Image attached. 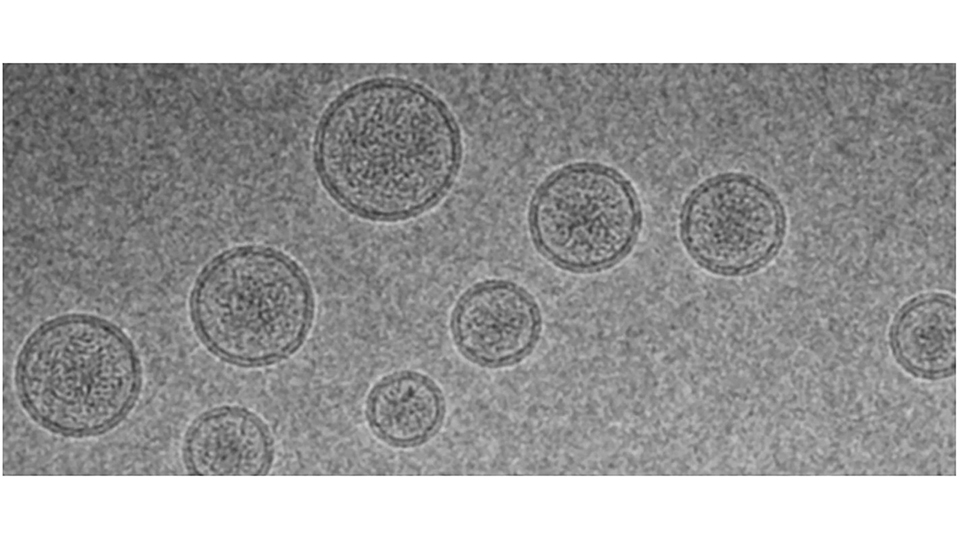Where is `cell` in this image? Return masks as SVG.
Masks as SVG:
<instances>
[{
    "label": "cell",
    "mask_w": 960,
    "mask_h": 540,
    "mask_svg": "<svg viewBox=\"0 0 960 540\" xmlns=\"http://www.w3.org/2000/svg\"><path fill=\"white\" fill-rule=\"evenodd\" d=\"M527 224L536 251L573 274H595L621 263L643 225L639 196L619 170L577 161L548 174L536 187Z\"/></svg>",
    "instance_id": "cell-4"
},
{
    "label": "cell",
    "mask_w": 960,
    "mask_h": 540,
    "mask_svg": "<svg viewBox=\"0 0 960 540\" xmlns=\"http://www.w3.org/2000/svg\"><path fill=\"white\" fill-rule=\"evenodd\" d=\"M21 407L41 428L68 438L103 434L133 410L142 369L129 337L101 317L70 313L38 326L15 363Z\"/></svg>",
    "instance_id": "cell-2"
},
{
    "label": "cell",
    "mask_w": 960,
    "mask_h": 540,
    "mask_svg": "<svg viewBox=\"0 0 960 540\" xmlns=\"http://www.w3.org/2000/svg\"><path fill=\"white\" fill-rule=\"evenodd\" d=\"M317 167L331 195L366 219L402 221L437 206L463 160V139L445 102L406 80L365 82L328 111Z\"/></svg>",
    "instance_id": "cell-1"
},
{
    "label": "cell",
    "mask_w": 960,
    "mask_h": 540,
    "mask_svg": "<svg viewBox=\"0 0 960 540\" xmlns=\"http://www.w3.org/2000/svg\"><path fill=\"white\" fill-rule=\"evenodd\" d=\"M543 330L541 308L515 281L490 278L457 298L449 319L451 340L469 363L485 369L515 366L537 347Z\"/></svg>",
    "instance_id": "cell-6"
},
{
    "label": "cell",
    "mask_w": 960,
    "mask_h": 540,
    "mask_svg": "<svg viewBox=\"0 0 960 540\" xmlns=\"http://www.w3.org/2000/svg\"><path fill=\"white\" fill-rule=\"evenodd\" d=\"M956 307L944 294H928L907 303L892 328L900 362L912 373L937 377L955 367Z\"/></svg>",
    "instance_id": "cell-9"
},
{
    "label": "cell",
    "mask_w": 960,
    "mask_h": 540,
    "mask_svg": "<svg viewBox=\"0 0 960 540\" xmlns=\"http://www.w3.org/2000/svg\"><path fill=\"white\" fill-rule=\"evenodd\" d=\"M181 454L188 473L199 476H262L275 460V439L266 421L236 404L209 408L188 425Z\"/></svg>",
    "instance_id": "cell-7"
},
{
    "label": "cell",
    "mask_w": 960,
    "mask_h": 540,
    "mask_svg": "<svg viewBox=\"0 0 960 540\" xmlns=\"http://www.w3.org/2000/svg\"><path fill=\"white\" fill-rule=\"evenodd\" d=\"M447 402L441 386L428 374L402 369L379 378L364 402L371 433L397 449L422 446L441 430Z\"/></svg>",
    "instance_id": "cell-8"
},
{
    "label": "cell",
    "mask_w": 960,
    "mask_h": 540,
    "mask_svg": "<svg viewBox=\"0 0 960 540\" xmlns=\"http://www.w3.org/2000/svg\"><path fill=\"white\" fill-rule=\"evenodd\" d=\"M678 231L689 258L721 277L766 265L784 234V215L772 190L742 173H720L697 184L682 204Z\"/></svg>",
    "instance_id": "cell-5"
},
{
    "label": "cell",
    "mask_w": 960,
    "mask_h": 540,
    "mask_svg": "<svg viewBox=\"0 0 960 540\" xmlns=\"http://www.w3.org/2000/svg\"><path fill=\"white\" fill-rule=\"evenodd\" d=\"M194 330L228 363L258 367L288 358L314 318L306 275L287 255L263 246L230 249L209 262L190 299Z\"/></svg>",
    "instance_id": "cell-3"
}]
</instances>
